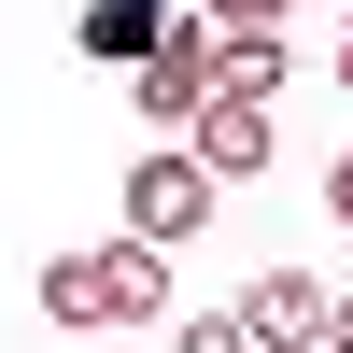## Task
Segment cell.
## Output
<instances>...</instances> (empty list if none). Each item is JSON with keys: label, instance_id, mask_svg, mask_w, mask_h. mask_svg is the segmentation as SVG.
<instances>
[{"label": "cell", "instance_id": "cell-11", "mask_svg": "<svg viewBox=\"0 0 353 353\" xmlns=\"http://www.w3.org/2000/svg\"><path fill=\"white\" fill-rule=\"evenodd\" d=\"M325 212H339V226H353V156H339V170H325Z\"/></svg>", "mask_w": 353, "mask_h": 353}, {"label": "cell", "instance_id": "cell-10", "mask_svg": "<svg viewBox=\"0 0 353 353\" xmlns=\"http://www.w3.org/2000/svg\"><path fill=\"white\" fill-rule=\"evenodd\" d=\"M198 14H212V28H283L297 0H198Z\"/></svg>", "mask_w": 353, "mask_h": 353}, {"label": "cell", "instance_id": "cell-4", "mask_svg": "<svg viewBox=\"0 0 353 353\" xmlns=\"http://www.w3.org/2000/svg\"><path fill=\"white\" fill-rule=\"evenodd\" d=\"M170 28H184V0H85V14H71V43H85V57H99V71H113V85H128V71H141V57H156V43H170Z\"/></svg>", "mask_w": 353, "mask_h": 353}, {"label": "cell", "instance_id": "cell-13", "mask_svg": "<svg viewBox=\"0 0 353 353\" xmlns=\"http://www.w3.org/2000/svg\"><path fill=\"white\" fill-rule=\"evenodd\" d=\"M325 353H353V297H339V311H325Z\"/></svg>", "mask_w": 353, "mask_h": 353}, {"label": "cell", "instance_id": "cell-3", "mask_svg": "<svg viewBox=\"0 0 353 353\" xmlns=\"http://www.w3.org/2000/svg\"><path fill=\"white\" fill-rule=\"evenodd\" d=\"M325 311H339V297H325L311 269H254V283H241V339H254V353H311Z\"/></svg>", "mask_w": 353, "mask_h": 353}, {"label": "cell", "instance_id": "cell-1", "mask_svg": "<svg viewBox=\"0 0 353 353\" xmlns=\"http://www.w3.org/2000/svg\"><path fill=\"white\" fill-rule=\"evenodd\" d=\"M212 57H226V28L184 0V28H170V43L128 71V113H141L156 141H198V113H212Z\"/></svg>", "mask_w": 353, "mask_h": 353}, {"label": "cell", "instance_id": "cell-7", "mask_svg": "<svg viewBox=\"0 0 353 353\" xmlns=\"http://www.w3.org/2000/svg\"><path fill=\"white\" fill-rule=\"evenodd\" d=\"M283 85H297V43H283V28H226L212 99H283Z\"/></svg>", "mask_w": 353, "mask_h": 353}, {"label": "cell", "instance_id": "cell-9", "mask_svg": "<svg viewBox=\"0 0 353 353\" xmlns=\"http://www.w3.org/2000/svg\"><path fill=\"white\" fill-rule=\"evenodd\" d=\"M170 353H254V339H241V311H184V339H170Z\"/></svg>", "mask_w": 353, "mask_h": 353}, {"label": "cell", "instance_id": "cell-5", "mask_svg": "<svg viewBox=\"0 0 353 353\" xmlns=\"http://www.w3.org/2000/svg\"><path fill=\"white\" fill-rule=\"evenodd\" d=\"M269 141H283V128H269V99H212V113H198V141H184V156L212 170V184H241V170H269Z\"/></svg>", "mask_w": 353, "mask_h": 353}, {"label": "cell", "instance_id": "cell-6", "mask_svg": "<svg viewBox=\"0 0 353 353\" xmlns=\"http://www.w3.org/2000/svg\"><path fill=\"white\" fill-rule=\"evenodd\" d=\"M99 311H113V325H156V311H170V254L156 241H99Z\"/></svg>", "mask_w": 353, "mask_h": 353}, {"label": "cell", "instance_id": "cell-12", "mask_svg": "<svg viewBox=\"0 0 353 353\" xmlns=\"http://www.w3.org/2000/svg\"><path fill=\"white\" fill-rule=\"evenodd\" d=\"M325 85H339V99H353V28H339V57H325Z\"/></svg>", "mask_w": 353, "mask_h": 353}, {"label": "cell", "instance_id": "cell-8", "mask_svg": "<svg viewBox=\"0 0 353 353\" xmlns=\"http://www.w3.org/2000/svg\"><path fill=\"white\" fill-rule=\"evenodd\" d=\"M28 297H43V325H113V311H99V254H43Z\"/></svg>", "mask_w": 353, "mask_h": 353}, {"label": "cell", "instance_id": "cell-2", "mask_svg": "<svg viewBox=\"0 0 353 353\" xmlns=\"http://www.w3.org/2000/svg\"><path fill=\"white\" fill-rule=\"evenodd\" d=\"M212 212H226V184H212L198 156H184V141H156V156L128 170V241H156V254H184V241H198Z\"/></svg>", "mask_w": 353, "mask_h": 353}, {"label": "cell", "instance_id": "cell-14", "mask_svg": "<svg viewBox=\"0 0 353 353\" xmlns=\"http://www.w3.org/2000/svg\"><path fill=\"white\" fill-rule=\"evenodd\" d=\"M311 353H325V339H311Z\"/></svg>", "mask_w": 353, "mask_h": 353}]
</instances>
